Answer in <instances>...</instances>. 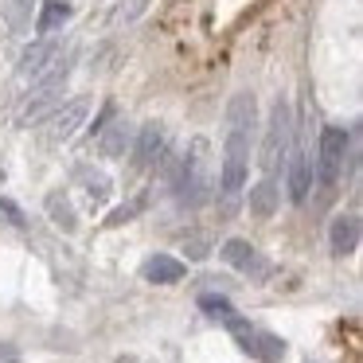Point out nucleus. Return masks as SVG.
<instances>
[{
  "label": "nucleus",
  "mask_w": 363,
  "mask_h": 363,
  "mask_svg": "<svg viewBox=\"0 0 363 363\" xmlns=\"http://www.w3.org/2000/svg\"><path fill=\"white\" fill-rule=\"evenodd\" d=\"M254 125H258V102H254L250 90H242V94H235L227 106V149H223V172H219L223 211H235L238 196H242V188H246Z\"/></svg>",
  "instance_id": "obj_1"
},
{
  "label": "nucleus",
  "mask_w": 363,
  "mask_h": 363,
  "mask_svg": "<svg viewBox=\"0 0 363 363\" xmlns=\"http://www.w3.org/2000/svg\"><path fill=\"white\" fill-rule=\"evenodd\" d=\"M347 145H352V133H347V129H340V125H324L320 129V149H316V180H320L324 196L336 188L340 172H344Z\"/></svg>",
  "instance_id": "obj_2"
},
{
  "label": "nucleus",
  "mask_w": 363,
  "mask_h": 363,
  "mask_svg": "<svg viewBox=\"0 0 363 363\" xmlns=\"http://www.w3.org/2000/svg\"><path fill=\"white\" fill-rule=\"evenodd\" d=\"M289 137H293V110L277 98L274 110L266 121V141H262V168H266V180H274V172L281 168L285 152H289Z\"/></svg>",
  "instance_id": "obj_3"
},
{
  "label": "nucleus",
  "mask_w": 363,
  "mask_h": 363,
  "mask_svg": "<svg viewBox=\"0 0 363 363\" xmlns=\"http://www.w3.org/2000/svg\"><path fill=\"white\" fill-rule=\"evenodd\" d=\"M203 141L191 145L188 157L176 160V172H172V191L180 203H199V199L207 196V176H203Z\"/></svg>",
  "instance_id": "obj_4"
},
{
  "label": "nucleus",
  "mask_w": 363,
  "mask_h": 363,
  "mask_svg": "<svg viewBox=\"0 0 363 363\" xmlns=\"http://www.w3.org/2000/svg\"><path fill=\"white\" fill-rule=\"evenodd\" d=\"M227 328L235 332L238 347H242L246 355H254V359H262V363H277V359L285 355V340H281V336L254 328V324H246V320H242V316H230Z\"/></svg>",
  "instance_id": "obj_5"
},
{
  "label": "nucleus",
  "mask_w": 363,
  "mask_h": 363,
  "mask_svg": "<svg viewBox=\"0 0 363 363\" xmlns=\"http://www.w3.org/2000/svg\"><path fill=\"white\" fill-rule=\"evenodd\" d=\"M67 79H71V59H59V67H51L43 79H35V90L24 98V106H20V125H28V121L40 118V113L51 106V98L67 86Z\"/></svg>",
  "instance_id": "obj_6"
},
{
  "label": "nucleus",
  "mask_w": 363,
  "mask_h": 363,
  "mask_svg": "<svg viewBox=\"0 0 363 363\" xmlns=\"http://www.w3.org/2000/svg\"><path fill=\"white\" fill-rule=\"evenodd\" d=\"M164 152H168V129L160 125V121L141 125V133H137V141H133V164L137 168H157L160 160H164Z\"/></svg>",
  "instance_id": "obj_7"
},
{
  "label": "nucleus",
  "mask_w": 363,
  "mask_h": 363,
  "mask_svg": "<svg viewBox=\"0 0 363 363\" xmlns=\"http://www.w3.org/2000/svg\"><path fill=\"white\" fill-rule=\"evenodd\" d=\"M59 40H40V43H28L24 55H20V74L24 79H43L51 71V63H59Z\"/></svg>",
  "instance_id": "obj_8"
},
{
  "label": "nucleus",
  "mask_w": 363,
  "mask_h": 363,
  "mask_svg": "<svg viewBox=\"0 0 363 363\" xmlns=\"http://www.w3.org/2000/svg\"><path fill=\"white\" fill-rule=\"evenodd\" d=\"M285 184H289V199L293 203H305L308 188H313V160L305 149H293V157L285 160Z\"/></svg>",
  "instance_id": "obj_9"
},
{
  "label": "nucleus",
  "mask_w": 363,
  "mask_h": 363,
  "mask_svg": "<svg viewBox=\"0 0 363 363\" xmlns=\"http://www.w3.org/2000/svg\"><path fill=\"white\" fill-rule=\"evenodd\" d=\"M223 258H227L235 269H242V274H254V277H266L269 274V262L262 258L246 238H227V242H223Z\"/></svg>",
  "instance_id": "obj_10"
},
{
  "label": "nucleus",
  "mask_w": 363,
  "mask_h": 363,
  "mask_svg": "<svg viewBox=\"0 0 363 363\" xmlns=\"http://www.w3.org/2000/svg\"><path fill=\"white\" fill-rule=\"evenodd\" d=\"M184 262L180 258H172V254H152V258H145V266H141V277L145 281H152V285H176V281H184Z\"/></svg>",
  "instance_id": "obj_11"
},
{
  "label": "nucleus",
  "mask_w": 363,
  "mask_h": 363,
  "mask_svg": "<svg viewBox=\"0 0 363 363\" xmlns=\"http://www.w3.org/2000/svg\"><path fill=\"white\" fill-rule=\"evenodd\" d=\"M82 118H86V102H71V106H63V110H55L48 118V141L51 145L67 141V137L82 125Z\"/></svg>",
  "instance_id": "obj_12"
},
{
  "label": "nucleus",
  "mask_w": 363,
  "mask_h": 363,
  "mask_svg": "<svg viewBox=\"0 0 363 363\" xmlns=\"http://www.w3.org/2000/svg\"><path fill=\"white\" fill-rule=\"evenodd\" d=\"M328 246L332 254H352L359 246V219L355 215H336L328 227Z\"/></svg>",
  "instance_id": "obj_13"
},
{
  "label": "nucleus",
  "mask_w": 363,
  "mask_h": 363,
  "mask_svg": "<svg viewBox=\"0 0 363 363\" xmlns=\"http://www.w3.org/2000/svg\"><path fill=\"white\" fill-rule=\"evenodd\" d=\"M129 145H133V129H129V121H113V125L102 129V141H98V149H102V157L118 160V157H125Z\"/></svg>",
  "instance_id": "obj_14"
},
{
  "label": "nucleus",
  "mask_w": 363,
  "mask_h": 363,
  "mask_svg": "<svg viewBox=\"0 0 363 363\" xmlns=\"http://www.w3.org/2000/svg\"><path fill=\"white\" fill-rule=\"evenodd\" d=\"M277 203H281L277 180H258V184L250 188V211L258 215V219H269V215L277 211Z\"/></svg>",
  "instance_id": "obj_15"
},
{
  "label": "nucleus",
  "mask_w": 363,
  "mask_h": 363,
  "mask_svg": "<svg viewBox=\"0 0 363 363\" xmlns=\"http://www.w3.org/2000/svg\"><path fill=\"white\" fill-rule=\"evenodd\" d=\"M32 9H35V0H9L4 4V20H9L12 32H32Z\"/></svg>",
  "instance_id": "obj_16"
},
{
  "label": "nucleus",
  "mask_w": 363,
  "mask_h": 363,
  "mask_svg": "<svg viewBox=\"0 0 363 363\" xmlns=\"http://www.w3.org/2000/svg\"><path fill=\"white\" fill-rule=\"evenodd\" d=\"M67 20H71V4H63V0H48L40 12V20H35V32H55V28H63Z\"/></svg>",
  "instance_id": "obj_17"
},
{
  "label": "nucleus",
  "mask_w": 363,
  "mask_h": 363,
  "mask_svg": "<svg viewBox=\"0 0 363 363\" xmlns=\"http://www.w3.org/2000/svg\"><path fill=\"white\" fill-rule=\"evenodd\" d=\"M48 211H51V219H55V227H63V230H74L79 223H74V207H71V199L67 196H48Z\"/></svg>",
  "instance_id": "obj_18"
},
{
  "label": "nucleus",
  "mask_w": 363,
  "mask_h": 363,
  "mask_svg": "<svg viewBox=\"0 0 363 363\" xmlns=\"http://www.w3.org/2000/svg\"><path fill=\"white\" fill-rule=\"evenodd\" d=\"M199 308H203L207 316H215V320H223V324L235 316V305H230L227 297H219V293H203V297H199Z\"/></svg>",
  "instance_id": "obj_19"
},
{
  "label": "nucleus",
  "mask_w": 363,
  "mask_h": 363,
  "mask_svg": "<svg viewBox=\"0 0 363 363\" xmlns=\"http://www.w3.org/2000/svg\"><path fill=\"white\" fill-rule=\"evenodd\" d=\"M79 180L86 184V191H90L94 203H102V199L110 196V180H106L102 172H94V168H79Z\"/></svg>",
  "instance_id": "obj_20"
},
{
  "label": "nucleus",
  "mask_w": 363,
  "mask_h": 363,
  "mask_svg": "<svg viewBox=\"0 0 363 363\" xmlns=\"http://www.w3.org/2000/svg\"><path fill=\"white\" fill-rule=\"evenodd\" d=\"M0 215H4V223H12V227H24V211H20L16 203H12V199H0Z\"/></svg>",
  "instance_id": "obj_21"
},
{
  "label": "nucleus",
  "mask_w": 363,
  "mask_h": 363,
  "mask_svg": "<svg viewBox=\"0 0 363 363\" xmlns=\"http://www.w3.org/2000/svg\"><path fill=\"white\" fill-rule=\"evenodd\" d=\"M0 363H16V352L12 347H0Z\"/></svg>",
  "instance_id": "obj_22"
}]
</instances>
